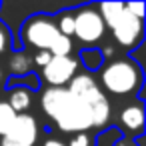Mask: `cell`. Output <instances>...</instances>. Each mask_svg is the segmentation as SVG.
Segmentation results:
<instances>
[{"mask_svg": "<svg viewBox=\"0 0 146 146\" xmlns=\"http://www.w3.org/2000/svg\"><path fill=\"white\" fill-rule=\"evenodd\" d=\"M44 114L62 130L70 134L86 132L92 128L90 110L68 92V88H46L40 98Z\"/></svg>", "mask_w": 146, "mask_h": 146, "instance_id": "cell-1", "label": "cell"}, {"mask_svg": "<svg viewBox=\"0 0 146 146\" xmlns=\"http://www.w3.org/2000/svg\"><path fill=\"white\" fill-rule=\"evenodd\" d=\"M68 92L74 94L92 116V128L102 130L110 120V102L104 96L102 88L96 84V80L90 74H78L68 82Z\"/></svg>", "mask_w": 146, "mask_h": 146, "instance_id": "cell-2", "label": "cell"}, {"mask_svg": "<svg viewBox=\"0 0 146 146\" xmlns=\"http://www.w3.org/2000/svg\"><path fill=\"white\" fill-rule=\"evenodd\" d=\"M100 82L102 86L116 94V96H124V94H134L140 86H142V70L134 60H112L100 74Z\"/></svg>", "mask_w": 146, "mask_h": 146, "instance_id": "cell-3", "label": "cell"}, {"mask_svg": "<svg viewBox=\"0 0 146 146\" xmlns=\"http://www.w3.org/2000/svg\"><path fill=\"white\" fill-rule=\"evenodd\" d=\"M58 36L60 32H58L56 22L46 14H34L22 24V40L26 46L48 50Z\"/></svg>", "mask_w": 146, "mask_h": 146, "instance_id": "cell-4", "label": "cell"}, {"mask_svg": "<svg viewBox=\"0 0 146 146\" xmlns=\"http://www.w3.org/2000/svg\"><path fill=\"white\" fill-rule=\"evenodd\" d=\"M104 22L98 14L96 8L88 6V8H82L76 12L74 16V36L84 42V44H92V42H98L102 36H104Z\"/></svg>", "mask_w": 146, "mask_h": 146, "instance_id": "cell-5", "label": "cell"}, {"mask_svg": "<svg viewBox=\"0 0 146 146\" xmlns=\"http://www.w3.org/2000/svg\"><path fill=\"white\" fill-rule=\"evenodd\" d=\"M112 34H114V40L122 48L134 50L142 42V38H144V20L142 18H136L134 14H130L124 8L122 16L118 18V22L112 28Z\"/></svg>", "mask_w": 146, "mask_h": 146, "instance_id": "cell-6", "label": "cell"}, {"mask_svg": "<svg viewBox=\"0 0 146 146\" xmlns=\"http://www.w3.org/2000/svg\"><path fill=\"white\" fill-rule=\"evenodd\" d=\"M78 60L72 56H52L50 62L42 68V78L48 84V88H64L66 82H70L76 76Z\"/></svg>", "mask_w": 146, "mask_h": 146, "instance_id": "cell-7", "label": "cell"}, {"mask_svg": "<svg viewBox=\"0 0 146 146\" xmlns=\"http://www.w3.org/2000/svg\"><path fill=\"white\" fill-rule=\"evenodd\" d=\"M38 138V122L34 116L22 112V114H16L14 122L10 124L8 132L4 134L2 140L10 142V144H16V146H34Z\"/></svg>", "mask_w": 146, "mask_h": 146, "instance_id": "cell-8", "label": "cell"}, {"mask_svg": "<svg viewBox=\"0 0 146 146\" xmlns=\"http://www.w3.org/2000/svg\"><path fill=\"white\" fill-rule=\"evenodd\" d=\"M120 122L124 128L132 130V132H138L144 124V108L142 104H130L126 106L122 112H120Z\"/></svg>", "mask_w": 146, "mask_h": 146, "instance_id": "cell-9", "label": "cell"}, {"mask_svg": "<svg viewBox=\"0 0 146 146\" xmlns=\"http://www.w3.org/2000/svg\"><path fill=\"white\" fill-rule=\"evenodd\" d=\"M32 104V92L28 88H12L10 96H8V106L16 112L22 114L24 110H28Z\"/></svg>", "mask_w": 146, "mask_h": 146, "instance_id": "cell-10", "label": "cell"}, {"mask_svg": "<svg viewBox=\"0 0 146 146\" xmlns=\"http://www.w3.org/2000/svg\"><path fill=\"white\" fill-rule=\"evenodd\" d=\"M96 10H98V14H100V18H102L104 26L114 28V24L118 22V18H120L122 12H124V4H120V2H102Z\"/></svg>", "mask_w": 146, "mask_h": 146, "instance_id": "cell-11", "label": "cell"}, {"mask_svg": "<svg viewBox=\"0 0 146 146\" xmlns=\"http://www.w3.org/2000/svg\"><path fill=\"white\" fill-rule=\"evenodd\" d=\"M14 118H16V112L8 106V102L0 100V136H2V138H4V134L8 132L10 124L14 122Z\"/></svg>", "mask_w": 146, "mask_h": 146, "instance_id": "cell-12", "label": "cell"}, {"mask_svg": "<svg viewBox=\"0 0 146 146\" xmlns=\"http://www.w3.org/2000/svg\"><path fill=\"white\" fill-rule=\"evenodd\" d=\"M72 48H74V46H72V40L60 34V36L52 42V46L48 48V52H50V56H70Z\"/></svg>", "mask_w": 146, "mask_h": 146, "instance_id": "cell-13", "label": "cell"}, {"mask_svg": "<svg viewBox=\"0 0 146 146\" xmlns=\"http://www.w3.org/2000/svg\"><path fill=\"white\" fill-rule=\"evenodd\" d=\"M10 68H12L14 74H26V72H30V68H32V58H28L24 52L14 54L12 60H10Z\"/></svg>", "mask_w": 146, "mask_h": 146, "instance_id": "cell-14", "label": "cell"}, {"mask_svg": "<svg viewBox=\"0 0 146 146\" xmlns=\"http://www.w3.org/2000/svg\"><path fill=\"white\" fill-rule=\"evenodd\" d=\"M58 32L62 34V36H66V38H70V36H74V16L72 14H66V12H62L60 16H58Z\"/></svg>", "mask_w": 146, "mask_h": 146, "instance_id": "cell-15", "label": "cell"}, {"mask_svg": "<svg viewBox=\"0 0 146 146\" xmlns=\"http://www.w3.org/2000/svg\"><path fill=\"white\" fill-rule=\"evenodd\" d=\"M82 60H84V64H86L90 70H96V68L102 64V52L96 50V48L84 50V52H82Z\"/></svg>", "mask_w": 146, "mask_h": 146, "instance_id": "cell-16", "label": "cell"}, {"mask_svg": "<svg viewBox=\"0 0 146 146\" xmlns=\"http://www.w3.org/2000/svg\"><path fill=\"white\" fill-rule=\"evenodd\" d=\"M66 146H92V138L86 134V132H78L70 138V142Z\"/></svg>", "mask_w": 146, "mask_h": 146, "instance_id": "cell-17", "label": "cell"}, {"mask_svg": "<svg viewBox=\"0 0 146 146\" xmlns=\"http://www.w3.org/2000/svg\"><path fill=\"white\" fill-rule=\"evenodd\" d=\"M10 32H8V28L4 26V24H0V56H2L8 48H10Z\"/></svg>", "mask_w": 146, "mask_h": 146, "instance_id": "cell-18", "label": "cell"}, {"mask_svg": "<svg viewBox=\"0 0 146 146\" xmlns=\"http://www.w3.org/2000/svg\"><path fill=\"white\" fill-rule=\"evenodd\" d=\"M124 8L130 14H134L136 18H144V4L142 2H130V4H124Z\"/></svg>", "mask_w": 146, "mask_h": 146, "instance_id": "cell-19", "label": "cell"}, {"mask_svg": "<svg viewBox=\"0 0 146 146\" xmlns=\"http://www.w3.org/2000/svg\"><path fill=\"white\" fill-rule=\"evenodd\" d=\"M50 58H52V56H50V52H48V50H38V52L34 54V60H32V62H34V64H38L40 68H44V66L50 62Z\"/></svg>", "mask_w": 146, "mask_h": 146, "instance_id": "cell-20", "label": "cell"}, {"mask_svg": "<svg viewBox=\"0 0 146 146\" xmlns=\"http://www.w3.org/2000/svg\"><path fill=\"white\" fill-rule=\"evenodd\" d=\"M42 146H66V144H64L62 140H56V138H48V140H46V142H44Z\"/></svg>", "mask_w": 146, "mask_h": 146, "instance_id": "cell-21", "label": "cell"}, {"mask_svg": "<svg viewBox=\"0 0 146 146\" xmlns=\"http://www.w3.org/2000/svg\"><path fill=\"white\" fill-rule=\"evenodd\" d=\"M0 146H16V144H10V142H6V140H2V144Z\"/></svg>", "mask_w": 146, "mask_h": 146, "instance_id": "cell-22", "label": "cell"}, {"mask_svg": "<svg viewBox=\"0 0 146 146\" xmlns=\"http://www.w3.org/2000/svg\"><path fill=\"white\" fill-rule=\"evenodd\" d=\"M0 80H2V72H0Z\"/></svg>", "mask_w": 146, "mask_h": 146, "instance_id": "cell-23", "label": "cell"}]
</instances>
